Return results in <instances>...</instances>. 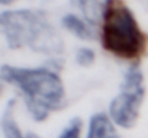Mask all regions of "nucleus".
Returning a JSON list of instances; mask_svg holds the SVG:
<instances>
[{
    "instance_id": "6e6552de",
    "label": "nucleus",
    "mask_w": 148,
    "mask_h": 138,
    "mask_svg": "<svg viewBox=\"0 0 148 138\" xmlns=\"http://www.w3.org/2000/svg\"><path fill=\"white\" fill-rule=\"evenodd\" d=\"M61 25L64 26V29L71 32L79 39H92L93 38V32L90 29V25L84 19L79 18L74 13H67L65 16H62Z\"/></svg>"
},
{
    "instance_id": "1a4fd4ad",
    "label": "nucleus",
    "mask_w": 148,
    "mask_h": 138,
    "mask_svg": "<svg viewBox=\"0 0 148 138\" xmlns=\"http://www.w3.org/2000/svg\"><path fill=\"white\" fill-rule=\"evenodd\" d=\"M58 138H82V121L79 118H73Z\"/></svg>"
},
{
    "instance_id": "39448f33",
    "label": "nucleus",
    "mask_w": 148,
    "mask_h": 138,
    "mask_svg": "<svg viewBox=\"0 0 148 138\" xmlns=\"http://www.w3.org/2000/svg\"><path fill=\"white\" fill-rule=\"evenodd\" d=\"M87 138H119V135L110 116L105 113H96L90 118Z\"/></svg>"
},
{
    "instance_id": "423d86ee",
    "label": "nucleus",
    "mask_w": 148,
    "mask_h": 138,
    "mask_svg": "<svg viewBox=\"0 0 148 138\" xmlns=\"http://www.w3.org/2000/svg\"><path fill=\"white\" fill-rule=\"evenodd\" d=\"M74 8H77L83 19L89 25H99L103 18L106 0H70Z\"/></svg>"
},
{
    "instance_id": "f03ea898",
    "label": "nucleus",
    "mask_w": 148,
    "mask_h": 138,
    "mask_svg": "<svg viewBox=\"0 0 148 138\" xmlns=\"http://www.w3.org/2000/svg\"><path fill=\"white\" fill-rule=\"evenodd\" d=\"M0 29L12 49L28 47L54 58H58L64 49L61 36L39 10H3L0 13Z\"/></svg>"
},
{
    "instance_id": "9b49d317",
    "label": "nucleus",
    "mask_w": 148,
    "mask_h": 138,
    "mask_svg": "<svg viewBox=\"0 0 148 138\" xmlns=\"http://www.w3.org/2000/svg\"><path fill=\"white\" fill-rule=\"evenodd\" d=\"M13 2H16V0H0V3H2V5H10Z\"/></svg>"
},
{
    "instance_id": "f257e3e1",
    "label": "nucleus",
    "mask_w": 148,
    "mask_h": 138,
    "mask_svg": "<svg viewBox=\"0 0 148 138\" xmlns=\"http://www.w3.org/2000/svg\"><path fill=\"white\" fill-rule=\"evenodd\" d=\"M0 77L21 90L28 112L38 122L45 121L51 112L65 105V89L54 68H25L5 64L0 68Z\"/></svg>"
},
{
    "instance_id": "20e7f679",
    "label": "nucleus",
    "mask_w": 148,
    "mask_h": 138,
    "mask_svg": "<svg viewBox=\"0 0 148 138\" xmlns=\"http://www.w3.org/2000/svg\"><path fill=\"white\" fill-rule=\"evenodd\" d=\"M144 96V74L141 68L134 64L125 73L119 93L110 100L109 116L113 124L122 128H132L138 121Z\"/></svg>"
},
{
    "instance_id": "0eeeda50",
    "label": "nucleus",
    "mask_w": 148,
    "mask_h": 138,
    "mask_svg": "<svg viewBox=\"0 0 148 138\" xmlns=\"http://www.w3.org/2000/svg\"><path fill=\"white\" fill-rule=\"evenodd\" d=\"M15 100H10L8 103V106L5 108L3 116H2V131L5 138H41L39 135L34 134V132H26L23 134L16 122L15 118Z\"/></svg>"
},
{
    "instance_id": "7ed1b4c3",
    "label": "nucleus",
    "mask_w": 148,
    "mask_h": 138,
    "mask_svg": "<svg viewBox=\"0 0 148 138\" xmlns=\"http://www.w3.org/2000/svg\"><path fill=\"white\" fill-rule=\"evenodd\" d=\"M100 36L102 47L122 60L139 58L147 47L145 34L122 0H106Z\"/></svg>"
},
{
    "instance_id": "9d476101",
    "label": "nucleus",
    "mask_w": 148,
    "mask_h": 138,
    "mask_svg": "<svg viewBox=\"0 0 148 138\" xmlns=\"http://www.w3.org/2000/svg\"><path fill=\"white\" fill-rule=\"evenodd\" d=\"M76 62L82 67H89L95 62V52L93 49L87 48V47H83V48H79L76 51Z\"/></svg>"
}]
</instances>
